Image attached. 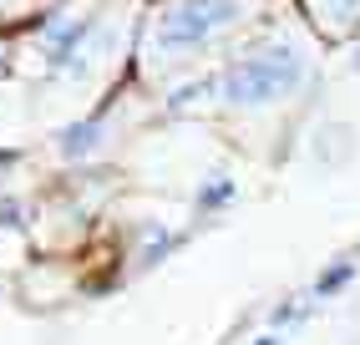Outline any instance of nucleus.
Wrapping results in <instances>:
<instances>
[{
  "label": "nucleus",
  "instance_id": "f257e3e1",
  "mask_svg": "<svg viewBox=\"0 0 360 345\" xmlns=\"http://www.w3.org/2000/svg\"><path fill=\"white\" fill-rule=\"evenodd\" d=\"M304 77V61L295 51H269V56H249L244 66L229 71V102H274V96H284L290 87H300Z\"/></svg>",
  "mask_w": 360,
  "mask_h": 345
},
{
  "label": "nucleus",
  "instance_id": "39448f33",
  "mask_svg": "<svg viewBox=\"0 0 360 345\" xmlns=\"http://www.w3.org/2000/svg\"><path fill=\"white\" fill-rule=\"evenodd\" d=\"M259 345H279V340H274V335H269V340H259Z\"/></svg>",
  "mask_w": 360,
  "mask_h": 345
},
{
  "label": "nucleus",
  "instance_id": "f03ea898",
  "mask_svg": "<svg viewBox=\"0 0 360 345\" xmlns=\"http://www.w3.org/2000/svg\"><path fill=\"white\" fill-rule=\"evenodd\" d=\"M233 0H193V6H183L167 15V46H198L208 41L219 26H229L233 20Z\"/></svg>",
  "mask_w": 360,
  "mask_h": 345
},
{
  "label": "nucleus",
  "instance_id": "20e7f679",
  "mask_svg": "<svg viewBox=\"0 0 360 345\" xmlns=\"http://www.w3.org/2000/svg\"><path fill=\"white\" fill-rule=\"evenodd\" d=\"M229 193H233V183H213V188L203 193V208H213V203H224Z\"/></svg>",
  "mask_w": 360,
  "mask_h": 345
},
{
  "label": "nucleus",
  "instance_id": "7ed1b4c3",
  "mask_svg": "<svg viewBox=\"0 0 360 345\" xmlns=\"http://www.w3.org/2000/svg\"><path fill=\"white\" fill-rule=\"evenodd\" d=\"M350 275H355V264H335L330 275H320L315 294H335V289H345V284H350Z\"/></svg>",
  "mask_w": 360,
  "mask_h": 345
}]
</instances>
